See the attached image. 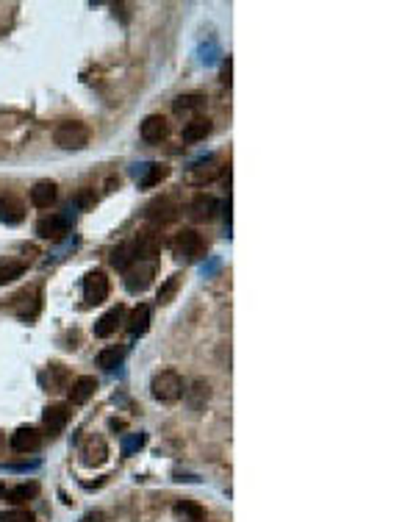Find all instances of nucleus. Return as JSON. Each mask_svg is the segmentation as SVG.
<instances>
[{
  "instance_id": "1",
  "label": "nucleus",
  "mask_w": 416,
  "mask_h": 522,
  "mask_svg": "<svg viewBox=\"0 0 416 522\" xmlns=\"http://www.w3.org/2000/svg\"><path fill=\"white\" fill-rule=\"evenodd\" d=\"M184 378L175 372V370H161L153 375L150 381V392L159 403H178L184 397Z\"/></svg>"
},
{
  "instance_id": "2",
  "label": "nucleus",
  "mask_w": 416,
  "mask_h": 522,
  "mask_svg": "<svg viewBox=\"0 0 416 522\" xmlns=\"http://www.w3.org/2000/svg\"><path fill=\"white\" fill-rule=\"evenodd\" d=\"M53 142L58 145V148H64V150H81V148H86V142H89V131H86V125L83 122H61L56 131H53Z\"/></svg>"
},
{
  "instance_id": "3",
  "label": "nucleus",
  "mask_w": 416,
  "mask_h": 522,
  "mask_svg": "<svg viewBox=\"0 0 416 522\" xmlns=\"http://www.w3.org/2000/svg\"><path fill=\"white\" fill-rule=\"evenodd\" d=\"M175 251H178V256H181L184 261H198V259L206 256V239H203L198 231L186 228V231L178 234V239H175Z\"/></svg>"
},
{
  "instance_id": "4",
  "label": "nucleus",
  "mask_w": 416,
  "mask_h": 522,
  "mask_svg": "<svg viewBox=\"0 0 416 522\" xmlns=\"http://www.w3.org/2000/svg\"><path fill=\"white\" fill-rule=\"evenodd\" d=\"M153 275H156L153 261H136L134 267L125 269V289L134 292V294H139V292H145L150 286Z\"/></svg>"
},
{
  "instance_id": "5",
  "label": "nucleus",
  "mask_w": 416,
  "mask_h": 522,
  "mask_svg": "<svg viewBox=\"0 0 416 522\" xmlns=\"http://www.w3.org/2000/svg\"><path fill=\"white\" fill-rule=\"evenodd\" d=\"M219 173H222V159H219V156H208V159H200L198 164L189 167L186 181H189V184H208V181H214Z\"/></svg>"
},
{
  "instance_id": "6",
  "label": "nucleus",
  "mask_w": 416,
  "mask_h": 522,
  "mask_svg": "<svg viewBox=\"0 0 416 522\" xmlns=\"http://www.w3.org/2000/svg\"><path fill=\"white\" fill-rule=\"evenodd\" d=\"M83 297H86V303H103L106 297H109V278L100 272V269H95V272H86V278H83Z\"/></svg>"
},
{
  "instance_id": "7",
  "label": "nucleus",
  "mask_w": 416,
  "mask_h": 522,
  "mask_svg": "<svg viewBox=\"0 0 416 522\" xmlns=\"http://www.w3.org/2000/svg\"><path fill=\"white\" fill-rule=\"evenodd\" d=\"M139 134H142V139L147 145H159V142H164L170 136V122L161 114H150V117H145Z\"/></svg>"
},
{
  "instance_id": "8",
  "label": "nucleus",
  "mask_w": 416,
  "mask_h": 522,
  "mask_svg": "<svg viewBox=\"0 0 416 522\" xmlns=\"http://www.w3.org/2000/svg\"><path fill=\"white\" fill-rule=\"evenodd\" d=\"M11 448L17 453H33L42 448V434L33 428V425H22L11 434Z\"/></svg>"
},
{
  "instance_id": "9",
  "label": "nucleus",
  "mask_w": 416,
  "mask_h": 522,
  "mask_svg": "<svg viewBox=\"0 0 416 522\" xmlns=\"http://www.w3.org/2000/svg\"><path fill=\"white\" fill-rule=\"evenodd\" d=\"M42 422H45V431H47L50 436H53V434H61V431L67 428V422H70V406H64V403L47 406L45 414H42Z\"/></svg>"
},
{
  "instance_id": "10",
  "label": "nucleus",
  "mask_w": 416,
  "mask_h": 522,
  "mask_svg": "<svg viewBox=\"0 0 416 522\" xmlns=\"http://www.w3.org/2000/svg\"><path fill=\"white\" fill-rule=\"evenodd\" d=\"M67 228H70V223H67V217H61V214L42 217V220L36 223V234H39L42 239H61V237L67 234Z\"/></svg>"
},
{
  "instance_id": "11",
  "label": "nucleus",
  "mask_w": 416,
  "mask_h": 522,
  "mask_svg": "<svg viewBox=\"0 0 416 522\" xmlns=\"http://www.w3.org/2000/svg\"><path fill=\"white\" fill-rule=\"evenodd\" d=\"M81 456H83V464L86 467H100L106 459H109V448L100 436H89L81 448Z\"/></svg>"
},
{
  "instance_id": "12",
  "label": "nucleus",
  "mask_w": 416,
  "mask_h": 522,
  "mask_svg": "<svg viewBox=\"0 0 416 522\" xmlns=\"http://www.w3.org/2000/svg\"><path fill=\"white\" fill-rule=\"evenodd\" d=\"M125 319V308L122 306H114L111 311H106L97 322H95V336H100V339H106V336H111L117 328H120V322Z\"/></svg>"
},
{
  "instance_id": "13",
  "label": "nucleus",
  "mask_w": 416,
  "mask_h": 522,
  "mask_svg": "<svg viewBox=\"0 0 416 522\" xmlns=\"http://www.w3.org/2000/svg\"><path fill=\"white\" fill-rule=\"evenodd\" d=\"M184 395H186V400H189V409H192L195 414H200V411L206 409L208 397H211V386H208V381L198 378V381H192L189 389H184Z\"/></svg>"
},
{
  "instance_id": "14",
  "label": "nucleus",
  "mask_w": 416,
  "mask_h": 522,
  "mask_svg": "<svg viewBox=\"0 0 416 522\" xmlns=\"http://www.w3.org/2000/svg\"><path fill=\"white\" fill-rule=\"evenodd\" d=\"M25 220V209L17 198L11 195H0V223L6 226H19Z\"/></svg>"
},
{
  "instance_id": "15",
  "label": "nucleus",
  "mask_w": 416,
  "mask_h": 522,
  "mask_svg": "<svg viewBox=\"0 0 416 522\" xmlns=\"http://www.w3.org/2000/svg\"><path fill=\"white\" fill-rule=\"evenodd\" d=\"M95 389H97V381H95L92 375H81V378L72 381V386H70V403L83 406V403L95 395Z\"/></svg>"
},
{
  "instance_id": "16",
  "label": "nucleus",
  "mask_w": 416,
  "mask_h": 522,
  "mask_svg": "<svg viewBox=\"0 0 416 522\" xmlns=\"http://www.w3.org/2000/svg\"><path fill=\"white\" fill-rule=\"evenodd\" d=\"M56 200V184L53 181H36L31 187V203L36 209H50Z\"/></svg>"
},
{
  "instance_id": "17",
  "label": "nucleus",
  "mask_w": 416,
  "mask_h": 522,
  "mask_svg": "<svg viewBox=\"0 0 416 522\" xmlns=\"http://www.w3.org/2000/svg\"><path fill=\"white\" fill-rule=\"evenodd\" d=\"M208 134H211V120H208V117H192V120L184 125V142H186V145L203 142Z\"/></svg>"
},
{
  "instance_id": "18",
  "label": "nucleus",
  "mask_w": 416,
  "mask_h": 522,
  "mask_svg": "<svg viewBox=\"0 0 416 522\" xmlns=\"http://www.w3.org/2000/svg\"><path fill=\"white\" fill-rule=\"evenodd\" d=\"M170 175V167L167 164H159V161H153V164H142V175H139V187H145V189H150V187H156V184H161L164 178Z\"/></svg>"
},
{
  "instance_id": "19",
  "label": "nucleus",
  "mask_w": 416,
  "mask_h": 522,
  "mask_svg": "<svg viewBox=\"0 0 416 522\" xmlns=\"http://www.w3.org/2000/svg\"><path fill=\"white\" fill-rule=\"evenodd\" d=\"M159 251H161V242H159L156 234H142L139 242L134 245V253L139 261H153L159 256Z\"/></svg>"
},
{
  "instance_id": "20",
  "label": "nucleus",
  "mask_w": 416,
  "mask_h": 522,
  "mask_svg": "<svg viewBox=\"0 0 416 522\" xmlns=\"http://www.w3.org/2000/svg\"><path fill=\"white\" fill-rule=\"evenodd\" d=\"M175 206L167 200V198H161V200H153L150 206H147V220L150 223H173L175 220Z\"/></svg>"
},
{
  "instance_id": "21",
  "label": "nucleus",
  "mask_w": 416,
  "mask_h": 522,
  "mask_svg": "<svg viewBox=\"0 0 416 522\" xmlns=\"http://www.w3.org/2000/svg\"><path fill=\"white\" fill-rule=\"evenodd\" d=\"M173 109H175V114H198V111L206 109V97L198 95V92H192V95H181V97H175Z\"/></svg>"
},
{
  "instance_id": "22",
  "label": "nucleus",
  "mask_w": 416,
  "mask_h": 522,
  "mask_svg": "<svg viewBox=\"0 0 416 522\" xmlns=\"http://www.w3.org/2000/svg\"><path fill=\"white\" fill-rule=\"evenodd\" d=\"M147 328H150V306H136L134 311H131V317H128V331L134 333V336H142V333H147Z\"/></svg>"
},
{
  "instance_id": "23",
  "label": "nucleus",
  "mask_w": 416,
  "mask_h": 522,
  "mask_svg": "<svg viewBox=\"0 0 416 522\" xmlns=\"http://www.w3.org/2000/svg\"><path fill=\"white\" fill-rule=\"evenodd\" d=\"M214 212H216V200L208 198V195H198V198L192 200V206H189V214H192V220H198V223L211 220Z\"/></svg>"
},
{
  "instance_id": "24",
  "label": "nucleus",
  "mask_w": 416,
  "mask_h": 522,
  "mask_svg": "<svg viewBox=\"0 0 416 522\" xmlns=\"http://www.w3.org/2000/svg\"><path fill=\"white\" fill-rule=\"evenodd\" d=\"M175 514H178L184 522H203L206 520L203 506H198V503H192V500H181V503L175 506Z\"/></svg>"
},
{
  "instance_id": "25",
  "label": "nucleus",
  "mask_w": 416,
  "mask_h": 522,
  "mask_svg": "<svg viewBox=\"0 0 416 522\" xmlns=\"http://www.w3.org/2000/svg\"><path fill=\"white\" fill-rule=\"evenodd\" d=\"M122 358H125V350H122V347H109V350H103V353L97 356V367L114 370V367L122 364Z\"/></svg>"
},
{
  "instance_id": "26",
  "label": "nucleus",
  "mask_w": 416,
  "mask_h": 522,
  "mask_svg": "<svg viewBox=\"0 0 416 522\" xmlns=\"http://www.w3.org/2000/svg\"><path fill=\"white\" fill-rule=\"evenodd\" d=\"M25 272V264L22 261H0V286L11 283L14 278H19Z\"/></svg>"
},
{
  "instance_id": "27",
  "label": "nucleus",
  "mask_w": 416,
  "mask_h": 522,
  "mask_svg": "<svg viewBox=\"0 0 416 522\" xmlns=\"http://www.w3.org/2000/svg\"><path fill=\"white\" fill-rule=\"evenodd\" d=\"M178 289H181V275H170V278L164 280V286L159 289V303H161V306L173 303V297H175Z\"/></svg>"
},
{
  "instance_id": "28",
  "label": "nucleus",
  "mask_w": 416,
  "mask_h": 522,
  "mask_svg": "<svg viewBox=\"0 0 416 522\" xmlns=\"http://www.w3.org/2000/svg\"><path fill=\"white\" fill-rule=\"evenodd\" d=\"M39 492V487L36 484H19V487H14V489H8L6 492V498L11 500V503H22V500H28V498H33Z\"/></svg>"
},
{
  "instance_id": "29",
  "label": "nucleus",
  "mask_w": 416,
  "mask_h": 522,
  "mask_svg": "<svg viewBox=\"0 0 416 522\" xmlns=\"http://www.w3.org/2000/svg\"><path fill=\"white\" fill-rule=\"evenodd\" d=\"M131 261H134V245H120L114 253H111V264L117 267V269H128L131 267Z\"/></svg>"
},
{
  "instance_id": "30",
  "label": "nucleus",
  "mask_w": 416,
  "mask_h": 522,
  "mask_svg": "<svg viewBox=\"0 0 416 522\" xmlns=\"http://www.w3.org/2000/svg\"><path fill=\"white\" fill-rule=\"evenodd\" d=\"M145 442H147V436H145V434H131V436L122 442V456H131V453L142 450V448H145Z\"/></svg>"
},
{
  "instance_id": "31",
  "label": "nucleus",
  "mask_w": 416,
  "mask_h": 522,
  "mask_svg": "<svg viewBox=\"0 0 416 522\" xmlns=\"http://www.w3.org/2000/svg\"><path fill=\"white\" fill-rule=\"evenodd\" d=\"M0 522H33V514L28 509H8L0 514Z\"/></svg>"
},
{
  "instance_id": "32",
  "label": "nucleus",
  "mask_w": 416,
  "mask_h": 522,
  "mask_svg": "<svg viewBox=\"0 0 416 522\" xmlns=\"http://www.w3.org/2000/svg\"><path fill=\"white\" fill-rule=\"evenodd\" d=\"M81 522H106V514L103 512H89V514L81 517Z\"/></svg>"
},
{
  "instance_id": "33",
  "label": "nucleus",
  "mask_w": 416,
  "mask_h": 522,
  "mask_svg": "<svg viewBox=\"0 0 416 522\" xmlns=\"http://www.w3.org/2000/svg\"><path fill=\"white\" fill-rule=\"evenodd\" d=\"M225 84H230V58L225 61Z\"/></svg>"
},
{
  "instance_id": "34",
  "label": "nucleus",
  "mask_w": 416,
  "mask_h": 522,
  "mask_svg": "<svg viewBox=\"0 0 416 522\" xmlns=\"http://www.w3.org/2000/svg\"><path fill=\"white\" fill-rule=\"evenodd\" d=\"M3 495H6V487H3V484H0V498H3Z\"/></svg>"
}]
</instances>
